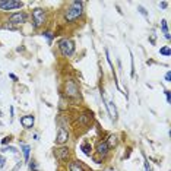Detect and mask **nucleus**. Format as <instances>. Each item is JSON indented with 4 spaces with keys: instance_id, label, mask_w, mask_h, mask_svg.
Instances as JSON below:
<instances>
[{
    "instance_id": "1",
    "label": "nucleus",
    "mask_w": 171,
    "mask_h": 171,
    "mask_svg": "<svg viewBox=\"0 0 171 171\" xmlns=\"http://www.w3.org/2000/svg\"><path fill=\"white\" fill-rule=\"evenodd\" d=\"M83 2H72L70 8L64 13V19L67 22H75L82 13H83Z\"/></svg>"
},
{
    "instance_id": "2",
    "label": "nucleus",
    "mask_w": 171,
    "mask_h": 171,
    "mask_svg": "<svg viewBox=\"0 0 171 171\" xmlns=\"http://www.w3.org/2000/svg\"><path fill=\"white\" fill-rule=\"evenodd\" d=\"M59 50L63 57H69L75 53V43L69 38H63L59 41Z\"/></svg>"
},
{
    "instance_id": "3",
    "label": "nucleus",
    "mask_w": 171,
    "mask_h": 171,
    "mask_svg": "<svg viewBox=\"0 0 171 171\" xmlns=\"http://www.w3.org/2000/svg\"><path fill=\"white\" fill-rule=\"evenodd\" d=\"M44 21H45V12H44V9L35 8L32 10V25H34V28L35 29L40 28L44 24Z\"/></svg>"
},
{
    "instance_id": "4",
    "label": "nucleus",
    "mask_w": 171,
    "mask_h": 171,
    "mask_svg": "<svg viewBox=\"0 0 171 171\" xmlns=\"http://www.w3.org/2000/svg\"><path fill=\"white\" fill-rule=\"evenodd\" d=\"M24 3L19 2V0H0V10H15V9H19L22 8Z\"/></svg>"
},
{
    "instance_id": "5",
    "label": "nucleus",
    "mask_w": 171,
    "mask_h": 171,
    "mask_svg": "<svg viewBox=\"0 0 171 171\" xmlns=\"http://www.w3.org/2000/svg\"><path fill=\"white\" fill-rule=\"evenodd\" d=\"M64 91H66V95L69 98H77L79 97V87L75 80H67L66 85H64Z\"/></svg>"
},
{
    "instance_id": "6",
    "label": "nucleus",
    "mask_w": 171,
    "mask_h": 171,
    "mask_svg": "<svg viewBox=\"0 0 171 171\" xmlns=\"http://www.w3.org/2000/svg\"><path fill=\"white\" fill-rule=\"evenodd\" d=\"M28 21V15L25 13V12H18V13H13L10 18H9V25H10V28H13L15 25H22V24H25Z\"/></svg>"
},
{
    "instance_id": "7",
    "label": "nucleus",
    "mask_w": 171,
    "mask_h": 171,
    "mask_svg": "<svg viewBox=\"0 0 171 171\" xmlns=\"http://www.w3.org/2000/svg\"><path fill=\"white\" fill-rule=\"evenodd\" d=\"M101 97H103V101H104V104H105V108H107V111H108L110 119H111V120H117V110H116L114 101H107L103 92H101Z\"/></svg>"
},
{
    "instance_id": "8",
    "label": "nucleus",
    "mask_w": 171,
    "mask_h": 171,
    "mask_svg": "<svg viewBox=\"0 0 171 171\" xmlns=\"http://www.w3.org/2000/svg\"><path fill=\"white\" fill-rule=\"evenodd\" d=\"M69 139V132L64 129V126H60L59 127V132H57V137H56V143L57 145H63L66 143Z\"/></svg>"
},
{
    "instance_id": "9",
    "label": "nucleus",
    "mask_w": 171,
    "mask_h": 171,
    "mask_svg": "<svg viewBox=\"0 0 171 171\" xmlns=\"http://www.w3.org/2000/svg\"><path fill=\"white\" fill-rule=\"evenodd\" d=\"M54 156L59 159V161H66L69 158V148L67 146H60L57 149H54Z\"/></svg>"
},
{
    "instance_id": "10",
    "label": "nucleus",
    "mask_w": 171,
    "mask_h": 171,
    "mask_svg": "<svg viewBox=\"0 0 171 171\" xmlns=\"http://www.w3.org/2000/svg\"><path fill=\"white\" fill-rule=\"evenodd\" d=\"M34 121H35L34 116H24V117H21V124L25 129H31L34 126Z\"/></svg>"
},
{
    "instance_id": "11",
    "label": "nucleus",
    "mask_w": 171,
    "mask_h": 171,
    "mask_svg": "<svg viewBox=\"0 0 171 171\" xmlns=\"http://www.w3.org/2000/svg\"><path fill=\"white\" fill-rule=\"evenodd\" d=\"M108 151H110V148H108V145H107V142H105V140L98 142V145H97V152H98L101 156H107Z\"/></svg>"
},
{
    "instance_id": "12",
    "label": "nucleus",
    "mask_w": 171,
    "mask_h": 171,
    "mask_svg": "<svg viewBox=\"0 0 171 171\" xmlns=\"http://www.w3.org/2000/svg\"><path fill=\"white\" fill-rule=\"evenodd\" d=\"M79 123L80 124H85V126H88L91 121H92V113H89V111H87V113H83V114H80L79 116Z\"/></svg>"
},
{
    "instance_id": "13",
    "label": "nucleus",
    "mask_w": 171,
    "mask_h": 171,
    "mask_svg": "<svg viewBox=\"0 0 171 171\" xmlns=\"http://www.w3.org/2000/svg\"><path fill=\"white\" fill-rule=\"evenodd\" d=\"M21 149H22V152H24V159H25V161H29V152H31L29 145L22 143V145H21Z\"/></svg>"
},
{
    "instance_id": "14",
    "label": "nucleus",
    "mask_w": 171,
    "mask_h": 171,
    "mask_svg": "<svg viewBox=\"0 0 171 171\" xmlns=\"http://www.w3.org/2000/svg\"><path fill=\"white\" fill-rule=\"evenodd\" d=\"M69 171H83V168L79 164V161H73L69 164Z\"/></svg>"
},
{
    "instance_id": "15",
    "label": "nucleus",
    "mask_w": 171,
    "mask_h": 171,
    "mask_svg": "<svg viewBox=\"0 0 171 171\" xmlns=\"http://www.w3.org/2000/svg\"><path fill=\"white\" fill-rule=\"evenodd\" d=\"M80 149L83 151V154L85 155H91V151H92V146H91V143H88V142H83L82 145H80Z\"/></svg>"
},
{
    "instance_id": "16",
    "label": "nucleus",
    "mask_w": 171,
    "mask_h": 171,
    "mask_svg": "<svg viewBox=\"0 0 171 171\" xmlns=\"http://www.w3.org/2000/svg\"><path fill=\"white\" fill-rule=\"evenodd\" d=\"M105 142H107L108 148L111 149V148H114V146L117 145V136H116V135H111V136H110V137H108V139H107Z\"/></svg>"
},
{
    "instance_id": "17",
    "label": "nucleus",
    "mask_w": 171,
    "mask_h": 171,
    "mask_svg": "<svg viewBox=\"0 0 171 171\" xmlns=\"http://www.w3.org/2000/svg\"><path fill=\"white\" fill-rule=\"evenodd\" d=\"M161 28H162V32H164V37L167 40H170V32H168V27H167V21L162 19L161 21Z\"/></svg>"
},
{
    "instance_id": "18",
    "label": "nucleus",
    "mask_w": 171,
    "mask_h": 171,
    "mask_svg": "<svg viewBox=\"0 0 171 171\" xmlns=\"http://www.w3.org/2000/svg\"><path fill=\"white\" fill-rule=\"evenodd\" d=\"M43 37H45V38H47V43H48V44H51V43H53L54 35H53V32H51V31H44V32H43Z\"/></svg>"
},
{
    "instance_id": "19",
    "label": "nucleus",
    "mask_w": 171,
    "mask_h": 171,
    "mask_svg": "<svg viewBox=\"0 0 171 171\" xmlns=\"http://www.w3.org/2000/svg\"><path fill=\"white\" fill-rule=\"evenodd\" d=\"M159 54H162V56H165V57H170V47L167 45V47L159 48Z\"/></svg>"
},
{
    "instance_id": "20",
    "label": "nucleus",
    "mask_w": 171,
    "mask_h": 171,
    "mask_svg": "<svg viewBox=\"0 0 171 171\" xmlns=\"http://www.w3.org/2000/svg\"><path fill=\"white\" fill-rule=\"evenodd\" d=\"M29 168H31V171H40L38 170V165H37V162L32 159V161H29Z\"/></svg>"
},
{
    "instance_id": "21",
    "label": "nucleus",
    "mask_w": 171,
    "mask_h": 171,
    "mask_svg": "<svg viewBox=\"0 0 171 171\" xmlns=\"http://www.w3.org/2000/svg\"><path fill=\"white\" fill-rule=\"evenodd\" d=\"M2 151H3V152H6V151H10L12 154H18V149H16L15 146H6V148H3Z\"/></svg>"
},
{
    "instance_id": "22",
    "label": "nucleus",
    "mask_w": 171,
    "mask_h": 171,
    "mask_svg": "<svg viewBox=\"0 0 171 171\" xmlns=\"http://www.w3.org/2000/svg\"><path fill=\"white\" fill-rule=\"evenodd\" d=\"M10 140H12V137L10 136H6V137L2 139V145H8V143H10Z\"/></svg>"
},
{
    "instance_id": "23",
    "label": "nucleus",
    "mask_w": 171,
    "mask_h": 171,
    "mask_svg": "<svg viewBox=\"0 0 171 171\" xmlns=\"http://www.w3.org/2000/svg\"><path fill=\"white\" fill-rule=\"evenodd\" d=\"M5 164H6V158H5L3 155H0V168H3Z\"/></svg>"
},
{
    "instance_id": "24",
    "label": "nucleus",
    "mask_w": 171,
    "mask_h": 171,
    "mask_svg": "<svg viewBox=\"0 0 171 171\" xmlns=\"http://www.w3.org/2000/svg\"><path fill=\"white\" fill-rule=\"evenodd\" d=\"M139 12H140V13H142L145 18H148V13H146V10H145L143 8H139Z\"/></svg>"
},
{
    "instance_id": "25",
    "label": "nucleus",
    "mask_w": 171,
    "mask_h": 171,
    "mask_svg": "<svg viewBox=\"0 0 171 171\" xmlns=\"http://www.w3.org/2000/svg\"><path fill=\"white\" fill-rule=\"evenodd\" d=\"M167 6H168V3H167V2H162V3H159V8H161V9H165Z\"/></svg>"
},
{
    "instance_id": "26",
    "label": "nucleus",
    "mask_w": 171,
    "mask_h": 171,
    "mask_svg": "<svg viewBox=\"0 0 171 171\" xmlns=\"http://www.w3.org/2000/svg\"><path fill=\"white\" fill-rule=\"evenodd\" d=\"M9 76H10V79H13L15 82L18 80V76H16V75H13V73H9Z\"/></svg>"
},
{
    "instance_id": "27",
    "label": "nucleus",
    "mask_w": 171,
    "mask_h": 171,
    "mask_svg": "<svg viewBox=\"0 0 171 171\" xmlns=\"http://www.w3.org/2000/svg\"><path fill=\"white\" fill-rule=\"evenodd\" d=\"M170 77H171V73H170V72H167V73H165V80H167V82H170Z\"/></svg>"
},
{
    "instance_id": "28",
    "label": "nucleus",
    "mask_w": 171,
    "mask_h": 171,
    "mask_svg": "<svg viewBox=\"0 0 171 171\" xmlns=\"http://www.w3.org/2000/svg\"><path fill=\"white\" fill-rule=\"evenodd\" d=\"M165 97H167V103H170V91H165Z\"/></svg>"
},
{
    "instance_id": "29",
    "label": "nucleus",
    "mask_w": 171,
    "mask_h": 171,
    "mask_svg": "<svg viewBox=\"0 0 171 171\" xmlns=\"http://www.w3.org/2000/svg\"><path fill=\"white\" fill-rule=\"evenodd\" d=\"M145 171H151V170H149V165H148V162L145 164Z\"/></svg>"
}]
</instances>
